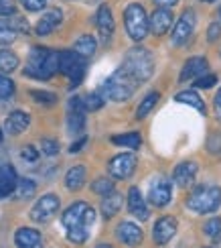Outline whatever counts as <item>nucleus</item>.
I'll list each match as a JSON object with an SVG mask.
<instances>
[{"instance_id":"obj_7","label":"nucleus","mask_w":221,"mask_h":248,"mask_svg":"<svg viewBox=\"0 0 221 248\" xmlns=\"http://www.w3.org/2000/svg\"><path fill=\"white\" fill-rule=\"evenodd\" d=\"M59 71L65 74L71 81V88H77L86 76V61L75 51H59Z\"/></svg>"},{"instance_id":"obj_17","label":"nucleus","mask_w":221,"mask_h":248,"mask_svg":"<svg viewBox=\"0 0 221 248\" xmlns=\"http://www.w3.org/2000/svg\"><path fill=\"white\" fill-rule=\"evenodd\" d=\"M116 236H118V240L124 242L126 246H138V244H142V238H144L142 230L132 222H122L118 228H116Z\"/></svg>"},{"instance_id":"obj_4","label":"nucleus","mask_w":221,"mask_h":248,"mask_svg":"<svg viewBox=\"0 0 221 248\" xmlns=\"http://www.w3.org/2000/svg\"><path fill=\"white\" fill-rule=\"evenodd\" d=\"M122 67L128 71V74L138 81V84H144V81L150 79L152 71H154V57H152V53L148 49L134 47L124 55Z\"/></svg>"},{"instance_id":"obj_50","label":"nucleus","mask_w":221,"mask_h":248,"mask_svg":"<svg viewBox=\"0 0 221 248\" xmlns=\"http://www.w3.org/2000/svg\"><path fill=\"white\" fill-rule=\"evenodd\" d=\"M96 248H112V246H110V244H98Z\"/></svg>"},{"instance_id":"obj_10","label":"nucleus","mask_w":221,"mask_h":248,"mask_svg":"<svg viewBox=\"0 0 221 248\" xmlns=\"http://www.w3.org/2000/svg\"><path fill=\"white\" fill-rule=\"evenodd\" d=\"M134 169H136V157L132 153H120L112 157L108 163V171L114 179H128L132 177Z\"/></svg>"},{"instance_id":"obj_11","label":"nucleus","mask_w":221,"mask_h":248,"mask_svg":"<svg viewBox=\"0 0 221 248\" xmlns=\"http://www.w3.org/2000/svg\"><path fill=\"white\" fill-rule=\"evenodd\" d=\"M171 198H173L171 181L164 179V177H156V179L150 183L148 202L154 205V208H164V205L171 202Z\"/></svg>"},{"instance_id":"obj_32","label":"nucleus","mask_w":221,"mask_h":248,"mask_svg":"<svg viewBox=\"0 0 221 248\" xmlns=\"http://www.w3.org/2000/svg\"><path fill=\"white\" fill-rule=\"evenodd\" d=\"M16 31L15 29H10V25L6 23V20H0V45H10V43H15L16 41Z\"/></svg>"},{"instance_id":"obj_21","label":"nucleus","mask_w":221,"mask_h":248,"mask_svg":"<svg viewBox=\"0 0 221 248\" xmlns=\"http://www.w3.org/2000/svg\"><path fill=\"white\" fill-rule=\"evenodd\" d=\"M29 124H30V116L27 114V112L15 110V112H10V114H8V118L4 122V130L8 134H13V137H16V134L25 132L29 128Z\"/></svg>"},{"instance_id":"obj_25","label":"nucleus","mask_w":221,"mask_h":248,"mask_svg":"<svg viewBox=\"0 0 221 248\" xmlns=\"http://www.w3.org/2000/svg\"><path fill=\"white\" fill-rule=\"evenodd\" d=\"M83 183H86V167H81V165H75L73 169L67 171L65 175V187L71 189V191H77L83 187Z\"/></svg>"},{"instance_id":"obj_29","label":"nucleus","mask_w":221,"mask_h":248,"mask_svg":"<svg viewBox=\"0 0 221 248\" xmlns=\"http://www.w3.org/2000/svg\"><path fill=\"white\" fill-rule=\"evenodd\" d=\"M18 67V57L8 49H0V74H13Z\"/></svg>"},{"instance_id":"obj_38","label":"nucleus","mask_w":221,"mask_h":248,"mask_svg":"<svg viewBox=\"0 0 221 248\" xmlns=\"http://www.w3.org/2000/svg\"><path fill=\"white\" fill-rule=\"evenodd\" d=\"M41 151H43L47 157H53V155L59 153V142L55 139H43L41 140Z\"/></svg>"},{"instance_id":"obj_20","label":"nucleus","mask_w":221,"mask_h":248,"mask_svg":"<svg viewBox=\"0 0 221 248\" xmlns=\"http://www.w3.org/2000/svg\"><path fill=\"white\" fill-rule=\"evenodd\" d=\"M209 63H207V59L205 57H191L185 63L183 71H181V76H178V81H191V79H197L199 76H203L205 71H207Z\"/></svg>"},{"instance_id":"obj_36","label":"nucleus","mask_w":221,"mask_h":248,"mask_svg":"<svg viewBox=\"0 0 221 248\" xmlns=\"http://www.w3.org/2000/svg\"><path fill=\"white\" fill-rule=\"evenodd\" d=\"M15 96V84L4 74H0V100H10Z\"/></svg>"},{"instance_id":"obj_6","label":"nucleus","mask_w":221,"mask_h":248,"mask_svg":"<svg viewBox=\"0 0 221 248\" xmlns=\"http://www.w3.org/2000/svg\"><path fill=\"white\" fill-rule=\"evenodd\" d=\"M124 25L132 41H142L148 35V16L140 4H128L124 10Z\"/></svg>"},{"instance_id":"obj_53","label":"nucleus","mask_w":221,"mask_h":248,"mask_svg":"<svg viewBox=\"0 0 221 248\" xmlns=\"http://www.w3.org/2000/svg\"><path fill=\"white\" fill-rule=\"evenodd\" d=\"M205 248H211V246H205Z\"/></svg>"},{"instance_id":"obj_33","label":"nucleus","mask_w":221,"mask_h":248,"mask_svg":"<svg viewBox=\"0 0 221 248\" xmlns=\"http://www.w3.org/2000/svg\"><path fill=\"white\" fill-rule=\"evenodd\" d=\"M30 98H33L35 102H39V104H45V106H51L57 102V94H53V92H45V90H30Z\"/></svg>"},{"instance_id":"obj_27","label":"nucleus","mask_w":221,"mask_h":248,"mask_svg":"<svg viewBox=\"0 0 221 248\" xmlns=\"http://www.w3.org/2000/svg\"><path fill=\"white\" fill-rule=\"evenodd\" d=\"M112 142L118 144V147H128L134 151L142 144V137L138 132H126V134H118V137H112Z\"/></svg>"},{"instance_id":"obj_8","label":"nucleus","mask_w":221,"mask_h":248,"mask_svg":"<svg viewBox=\"0 0 221 248\" xmlns=\"http://www.w3.org/2000/svg\"><path fill=\"white\" fill-rule=\"evenodd\" d=\"M59 205H61V202L55 193H45L43 198L33 205V210H30V220L37 222V224L51 222L57 216Z\"/></svg>"},{"instance_id":"obj_3","label":"nucleus","mask_w":221,"mask_h":248,"mask_svg":"<svg viewBox=\"0 0 221 248\" xmlns=\"http://www.w3.org/2000/svg\"><path fill=\"white\" fill-rule=\"evenodd\" d=\"M138 86H140V84L128 74V71H126L124 67H118V69H116L114 74L102 84L100 94H102L103 98L112 100V102H126V100H128V98L134 94V92H136V88H138Z\"/></svg>"},{"instance_id":"obj_24","label":"nucleus","mask_w":221,"mask_h":248,"mask_svg":"<svg viewBox=\"0 0 221 248\" xmlns=\"http://www.w3.org/2000/svg\"><path fill=\"white\" fill-rule=\"evenodd\" d=\"M122 208V195L118 191H112L108 195H103V200H102V214H103V218H114L116 214L120 212Z\"/></svg>"},{"instance_id":"obj_30","label":"nucleus","mask_w":221,"mask_h":248,"mask_svg":"<svg viewBox=\"0 0 221 248\" xmlns=\"http://www.w3.org/2000/svg\"><path fill=\"white\" fill-rule=\"evenodd\" d=\"M159 98H161L159 92H148V94L144 96V100L140 102L138 110H136V118H146V116H148L150 110L156 106V102H159Z\"/></svg>"},{"instance_id":"obj_22","label":"nucleus","mask_w":221,"mask_h":248,"mask_svg":"<svg viewBox=\"0 0 221 248\" xmlns=\"http://www.w3.org/2000/svg\"><path fill=\"white\" fill-rule=\"evenodd\" d=\"M16 171L10 167L8 163H2L0 165V200L8 198L10 193H15V187H16Z\"/></svg>"},{"instance_id":"obj_39","label":"nucleus","mask_w":221,"mask_h":248,"mask_svg":"<svg viewBox=\"0 0 221 248\" xmlns=\"http://www.w3.org/2000/svg\"><path fill=\"white\" fill-rule=\"evenodd\" d=\"M207 151L211 155H221V132H213L207 139Z\"/></svg>"},{"instance_id":"obj_5","label":"nucleus","mask_w":221,"mask_h":248,"mask_svg":"<svg viewBox=\"0 0 221 248\" xmlns=\"http://www.w3.org/2000/svg\"><path fill=\"white\" fill-rule=\"evenodd\" d=\"M221 205V189L217 185H199L187 200V208L195 214H213Z\"/></svg>"},{"instance_id":"obj_47","label":"nucleus","mask_w":221,"mask_h":248,"mask_svg":"<svg viewBox=\"0 0 221 248\" xmlns=\"http://www.w3.org/2000/svg\"><path fill=\"white\" fill-rule=\"evenodd\" d=\"M154 2L159 6H162V8H171V6H175L178 2V0H154Z\"/></svg>"},{"instance_id":"obj_48","label":"nucleus","mask_w":221,"mask_h":248,"mask_svg":"<svg viewBox=\"0 0 221 248\" xmlns=\"http://www.w3.org/2000/svg\"><path fill=\"white\" fill-rule=\"evenodd\" d=\"M215 112H217V116L221 118V90L217 92V96H215Z\"/></svg>"},{"instance_id":"obj_14","label":"nucleus","mask_w":221,"mask_h":248,"mask_svg":"<svg viewBox=\"0 0 221 248\" xmlns=\"http://www.w3.org/2000/svg\"><path fill=\"white\" fill-rule=\"evenodd\" d=\"M171 25H173V13H171V8L159 6L150 15V18H148V31H152L154 35H164L166 31L171 29Z\"/></svg>"},{"instance_id":"obj_46","label":"nucleus","mask_w":221,"mask_h":248,"mask_svg":"<svg viewBox=\"0 0 221 248\" xmlns=\"http://www.w3.org/2000/svg\"><path fill=\"white\" fill-rule=\"evenodd\" d=\"M86 142H88V137H81L79 140H75V142H73L71 147H69V153H79L83 147H86Z\"/></svg>"},{"instance_id":"obj_52","label":"nucleus","mask_w":221,"mask_h":248,"mask_svg":"<svg viewBox=\"0 0 221 248\" xmlns=\"http://www.w3.org/2000/svg\"><path fill=\"white\" fill-rule=\"evenodd\" d=\"M203 2H213V0H203Z\"/></svg>"},{"instance_id":"obj_9","label":"nucleus","mask_w":221,"mask_h":248,"mask_svg":"<svg viewBox=\"0 0 221 248\" xmlns=\"http://www.w3.org/2000/svg\"><path fill=\"white\" fill-rule=\"evenodd\" d=\"M67 130L69 134H81L86 130V106L79 96H73L67 104Z\"/></svg>"},{"instance_id":"obj_40","label":"nucleus","mask_w":221,"mask_h":248,"mask_svg":"<svg viewBox=\"0 0 221 248\" xmlns=\"http://www.w3.org/2000/svg\"><path fill=\"white\" fill-rule=\"evenodd\" d=\"M217 84V76L213 74H207V76H199L197 81H195V88H203V90H209Z\"/></svg>"},{"instance_id":"obj_12","label":"nucleus","mask_w":221,"mask_h":248,"mask_svg":"<svg viewBox=\"0 0 221 248\" xmlns=\"http://www.w3.org/2000/svg\"><path fill=\"white\" fill-rule=\"evenodd\" d=\"M193 31H195V13H193V10H185L183 16L178 18L175 31H173V43L177 47L185 45L187 41L191 39Z\"/></svg>"},{"instance_id":"obj_34","label":"nucleus","mask_w":221,"mask_h":248,"mask_svg":"<svg viewBox=\"0 0 221 248\" xmlns=\"http://www.w3.org/2000/svg\"><path fill=\"white\" fill-rule=\"evenodd\" d=\"M91 189H93V193H98V195H108V193H112L114 191V181L112 179H106V177H100V179H96L91 183Z\"/></svg>"},{"instance_id":"obj_42","label":"nucleus","mask_w":221,"mask_h":248,"mask_svg":"<svg viewBox=\"0 0 221 248\" xmlns=\"http://www.w3.org/2000/svg\"><path fill=\"white\" fill-rule=\"evenodd\" d=\"M20 4H23L29 13H39V10H43L47 6V0H20Z\"/></svg>"},{"instance_id":"obj_35","label":"nucleus","mask_w":221,"mask_h":248,"mask_svg":"<svg viewBox=\"0 0 221 248\" xmlns=\"http://www.w3.org/2000/svg\"><path fill=\"white\" fill-rule=\"evenodd\" d=\"M81 100H83V106H86V112H96L103 106V102H106V98H103L100 92L98 94H89V96L81 98Z\"/></svg>"},{"instance_id":"obj_45","label":"nucleus","mask_w":221,"mask_h":248,"mask_svg":"<svg viewBox=\"0 0 221 248\" xmlns=\"http://www.w3.org/2000/svg\"><path fill=\"white\" fill-rule=\"evenodd\" d=\"M207 33H209V35H207V39H209V41H215V39L221 35V25H219V23H213L211 27H209Z\"/></svg>"},{"instance_id":"obj_13","label":"nucleus","mask_w":221,"mask_h":248,"mask_svg":"<svg viewBox=\"0 0 221 248\" xmlns=\"http://www.w3.org/2000/svg\"><path fill=\"white\" fill-rule=\"evenodd\" d=\"M177 228H178V224L177 220L173 218V216H162L161 220H156L154 224V230H152V238L156 244H166V242H171V238L177 234Z\"/></svg>"},{"instance_id":"obj_23","label":"nucleus","mask_w":221,"mask_h":248,"mask_svg":"<svg viewBox=\"0 0 221 248\" xmlns=\"http://www.w3.org/2000/svg\"><path fill=\"white\" fill-rule=\"evenodd\" d=\"M43 236L35 228H18L15 234V244L16 248H41Z\"/></svg>"},{"instance_id":"obj_19","label":"nucleus","mask_w":221,"mask_h":248,"mask_svg":"<svg viewBox=\"0 0 221 248\" xmlns=\"http://www.w3.org/2000/svg\"><path fill=\"white\" fill-rule=\"evenodd\" d=\"M195 175H197V163L193 161H183L178 163L175 167V173H173V179L178 187H189V185H193L195 181Z\"/></svg>"},{"instance_id":"obj_43","label":"nucleus","mask_w":221,"mask_h":248,"mask_svg":"<svg viewBox=\"0 0 221 248\" xmlns=\"http://www.w3.org/2000/svg\"><path fill=\"white\" fill-rule=\"evenodd\" d=\"M20 157H23L27 163H37L39 151L33 147V144H27V147H23V151H20Z\"/></svg>"},{"instance_id":"obj_2","label":"nucleus","mask_w":221,"mask_h":248,"mask_svg":"<svg viewBox=\"0 0 221 248\" xmlns=\"http://www.w3.org/2000/svg\"><path fill=\"white\" fill-rule=\"evenodd\" d=\"M59 71V51L47 47H33L29 53L25 74L37 79H49Z\"/></svg>"},{"instance_id":"obj_15","label":"nucleus","mask_w":221,"mask_h":248,"mask_svg":"<svg viewBox=\"0 0 221 248\" xmlns=\"http://www.w3.org/2000/svg\"><path fill=\"white\" fill-rule=\"evenodd\" d=\"M61 20H63V10L61 8H51V10H47V13L39 18V23L35 27V33L39 37L51 35L61 25Z\"/></svg>"},{"instance_id":"obj_16","label":"nucleus","mask_w":221,"mask_h":248,"mask_svg":"<svg viewBox=\"0 0 221 248\" xmlns=\"http://www.w3.org/2000/svg\"><path fill=\"white\" fill-rule=\"evenodd\" d=\"M128 210H130V214L134 216V218H138L140 222L148 220V216H150L148 205H146L144 195L140 193L138 187H130L128 189Z\"/></svg>"},{"instance_id":"obj_31","label":"nucleus","mask_w":221,"mask_h":248,"mask_svg":"<svg viewBox=\"0 0 221 248\" xmlns=\"http://www.w3.org/2000/svg\"><path fill=\"white\" fill-rule=\"evenodd\" d=\"M177 102H183V104H189V106H193V108H197L201 114H205V102L199 98L195 92H181V94H177V98H175Z\"/></svg>"},{"instance_id":"obj_26","label":"nucleus","mask_w":221,"mask_h":248,"mask_svg":"<svg viewBox=\"0 0 221 248\" xmlns=\"http://www.w3.org/2000/svg\"><path fill=\"white\" fill-rule=\"evenodd\" d=\"M96 49H98V41L91 35H81L75 41V45H73V51L81 57H91L93 53H96Z\"/></svg>"},{"instance_id":"obj_44","label":"nucleus","mask_w":221,"mask_h":248,"mask_svg":"<svg viewBox=\"0 0 221 248\" xmlns=\"http://www.w3.org/2000/svg\"><path fill=\"white\" fill-rule=\"evenodd\" d=\"M16 13L15 0H0V16H13Z\"/></svg>"},{"instance_id":"obj_49","label":"nucleus","mask_w":221,"mask_h":248,"mask_svg":"<svg viewBox=\"0 0 221 248\" xmlns=\"http://www.w3.org/2000/svg\"><path fill=\"white\" fill-rule=\"evenodd\" d=\"M213 238H215V244H217V248H221V234L213 236Z\"/></svg>"},{"instance_id":"obj_37","label":"nucleus","mask_w":221,"mask_h":248,"mask_svg":"<svg viewBox=\"0 0 221 248\" xmlns=\"http://www.w3.org/2000/svg\"><path fill=\"white\" fill-rule=\"evenodd\" d=\"M6 23L10 25V29H15L16 33H29V23L23 18V16H10V18H6Z\"/></svg>"},{"instance_id":"obj_18","label":"nucleus","mask_w":221,"mask_h":248,"mask_svg":"<svg viewBox=\"0 0 221 248\" xmlns=\"http://www.w3.org/2000/svg\"><path fill=\"white\" fill-rule=\"evenodd\" d=\"M96 25H98L100 37H102L103 43H106V41H110L112 35H114V16H112V10H110L108 4H102V6L98 8Z\"/></svg>"},{"instance_id":"obj_28","label":"nucleus","mask_w":221,"mask_h":248,"mask_svg":"<svg viewBox=\"0 0 221 248\" xmlns=\"http://www.w3.org/2000/svg\"><path fill=\"white\" fill-rule=\"evenodd\" d=\"M35 191H37V185H35L33 179L18 177L16 187H15V193H16V198H18V200H29V198H33Z\"/></svg>"},{"instance_id":"obj_41","label":"nucleus","mask_w":221,"mask_h":248,"mask_svg":"<svg viewBox=\"0 0 221 248\" xmlns=\"http://www.w3.org/2000/svg\"><path fill=\"white\" fill-rule=\"evenodd\" d=\"M203 232H205L207 236H217V234H221V218L209 220V222L203 226Z\"/></svg>"},{"instance_id":"obj_1","label":"nucleus","mask_w":221,"mask_h":248,"mask_svg":"<svg viewBox=\"0 0 221 248\" xmlns=\"http://www.w3.org/2000/svg\"><path fill=\"white\" fill-rule=\"evenodd\" d=\"M63 226H65L67 238L73 244H83L89 238V230L96 222V210L86 202H75L63 212Z\"/></svg>"},{"instance_id":"obj_51","label":"nucleus","mask_w":221,"mask_h":248,"mask_svg":"<svg viewBox=\"0 0 221 248\" xmlns=\"http://www.w3.org/2000/svg\"><path fill=\"white\" fill-rule=\"evenodd\" d=\"M0 140H2V130H0Z\"/></svg>"}]
</instances>
